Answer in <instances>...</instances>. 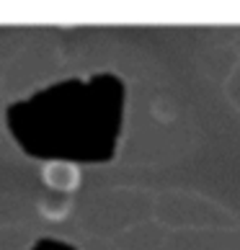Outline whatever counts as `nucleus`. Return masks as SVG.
Listing matches in <instances>:
<instances>
[{
    "label": "nucleus",
    "mask_w": 240,
    "mask_h": 250,
    "mask_svg": "<svg viewBox=\"0 0 240 250\" xmlns=\"http://www.w3.org/2000/svg\"><path fill=\"white\" fill-rule=\"evenodd\" d=\"M39 209H42V214L44 217H52V219H62L65 214H67V204H52V201H42L39 204Z\"/></svg>",
    "instance_id": "f03ea898"
},
{
    "label": "nucleus",
    "mask_w": 240,
    "mask_h": 250,
    "mask_svg": "<svg viewBox=\"0 0 240 250\" xmlns=\"http://www.w3.org/2000/svg\"><path fill=\"white\" fill-rule=\"evenodd\" d=\"M42 178L44 183L52 188V191H57V193H70V191H75L80 186V170H78V165H72L67 160H52L44 165V170H42Z\"/></svg>",
    "instance_id": "f257e3e1"
}]
</instances>
